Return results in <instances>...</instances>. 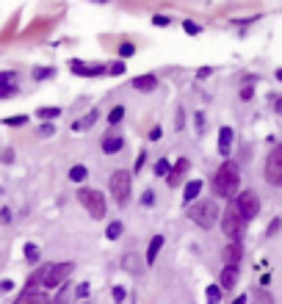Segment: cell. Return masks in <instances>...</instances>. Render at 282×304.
<instances>
[{"instance_id":"cell-1","label":"cell","mask_w":282,"mask_h":304,"mask_svg":"<svg viewBox=\"0 0 282 304\" xmlns=\"http://www.w3.org/2000/svg\"><path fill=\"white\" fill-rule=\"evenodd\" d=\"M238 185H241V174H238V166L232 161H224L213 174V191L216 196L221 199H232L238 194Z\"/></svg>"},{"instance_id":"cell-2","label":"cell","mask_w":282,"mask_h":304,"mask_svg":"<svg viewBox=\"0 0 282 304\" xmlns=\"http://www.w3.org/2000/svg\"><path fill=\"white\" fill-rule=\"evenodd\" d=\"M219 216H221L219 205L210 202V199H199V202L188 205V219H191L194 224H199L202 230H210V227H216Z\"/></svg>"},{"instance_id":"cell-3","label":"cell","mask_w":282,"mask_h":304,"mask_svg":"<svg viewBox=\"0 0 282 304\" xmlns=\"http://www.w3.org/2000/svg\"><path fill=\"white\" fill-rule=\"evenodd\" d=\"M130 183H133V174L127 169H119V172L111 174L108 188H111V196H114L116 205H127V199H130Z\"/></svg>"},{"instance_id":"cell-4","label":"cell","mask_w":282,"mask_h":304,"mask_svg":"<svg viewBox=\"0 0 282 304\" xmlns=\"http://www.w3.org/2000/svg\"><path fill=\"white\" fill-rule=\"evenodd\" d=\"M72 263H50L44 266V279H42V288L44 290H53V288H61L67 282V277L72 274Z\"/></svg>"},{"instance_id":"cell-5","label":"cell","mask_w":282,"mask_h":304,"mask_svg":"<svg viewBox=\"0 0 282 304\" xmlns=\"http://www.w3.org/2000/svg\"><path fill=\"white\" fill-rule=\"evenodd\" d=\"M78 199L91 213V219H103L105 216V196L97 188H78Z\"/></svg>"},{"instance_id":"cell-6","label":"cell","mask_w":282,"mask_h":304,"mask_svg":"<svg viewBox=\"0 0 282 304\" xmlns=\"http://www.w3.org/2000/svg\"><path fill=\"white\" fill-rule=\"evenodd\" d=\"M232 208L238 210V216H241L244 221H252L257 213H260V199H257V194H255V191H244V194H238V196H235Z\"/></svg>"},{"instance_id":"cell-7","label":"cell","mask_w":282,"mask_h":304,"mask_svg":"<svg viewBox=\"0 0 282 304\" xmlns=\"http://www.w3.org/2000/svg\"><path fill=\"white\" fill-rule=\"evenodd\" d=\"M244 227H246V221L238 216V210L232 208V202H230V208L224 210V216H221V230H224V235L230 238V241H241V235H244Z\"/></svg>"},{"instance_id":"cell-8","label":"cell","mask_w":282,"mask_h":304,"mask_svg":"<svg viewBox=\"0 0 282 304\" xmlns=\"http://www.w3.org/2000/svg\"><path fill=\"white\" fill-rule=\"evenodd\" d=\"M266 180L271 185H282V144H277L266 158Z\"/></svg>"},{"instance_id":"cell-9","label":"cell","mask_w":282,"mask_h":304,"mask_svg":"<svg viewBox=\"0 0 282 304\" xmlns=\"http://www.w3.org/2000/svg\"><path fill=\"white\" fill-rule=\"evenodd\" d=\"M241 257H244V246H241V241H230L224 249H221V260H224V266H238Z\"/></svg>"},{"instance_id":"cell-10","label":"cell","mask_w":282,"mask_h":304,"mask_svg":"<svg viewBox=\"0 0 282 304\" xmlns=\"http://www.w3.org/2000/svg\"><path fill=\"white\" fill-rule=\"evenodd\" d=\"M235 282H238V266H224V268H221L219 288H221V290H232Z\"/></svg>"},{"instance_id":"cell-11","label":"cell","mask_w":282,"mask_h":304,"mask_svg":"<svg viewBox=\"0 0 282 304\" xmlns=\"http://www.w3.org/2000/svg\"><path fill=\"white\" fill-rule=\"evenodd\" d=\"M130 86H133L136 91H144V94H147V91H155L158 78H155V75H138V78L130 80Z\"/></svg>"},{"instance_id":"cell-12","label":"cell","mask_w":282,"mask_h":304,"mask_svg":"<svg viewBox=\"0 0 282 304\" xmlns=\"http://www.w3.org/2000/svg\"><path fill=\"white\" fill-rule=\"evenodd\" d=\"M185 169H188V158H180V163L166 174V185H169V188H177V183H180V177L185 174Z\"/></svg>"},{"instance_id":"cell-13","label":"cell","mask_w":282,"mask_h":304,"mask_svg":"<svg viewBox=\"0 0 282 304\" xmlns=\"http://www.w3.org/2000/svg\"><path fill=\"white\" fill-rule=\"evenodd\" d=\"M100 147H103V152H108V155H111V152H119L122 147H125V138H122L119 133H108Z\"/></svg>"},{"instance_id":"cell-14","label":"cell","mask_w":282,"mask_h":304,"mask_svg":"<svg viewBox=\"0 0 282 304\" xmlns=\"http://www.w3.org/2000/svg\"><path fill=\"white\" fill-rule=\"evenodd\" d=\"M161 246H163V235H152L150 246H147V257H144V266H152L155 257L161 255Z\"/></svg>"},{"instance_id":"cell-15","label":"cell","mask_w":282,"mask_h":304,"mask_svg":"<svg viewBox=\"0 0 282 304\" xmlns=\"http://www.w3.org/2000/svg\"><path fill=\"white\" fill-rule=\"evenodd\" d=\"M199 191H202V180H188V185L183 191V202L194 205V202H197V196H199Z\"/></svg>"},{"instance_id":"cell-16","label":"cell","mask_w":282,"mask_h":304,"mask_svg":"<svg viewBox=\"0 0 282 304\" xmlns=\"http://www.w3.org/2000/svg\"><path fill=\"white\" fill-rule=\"evenodd\" d=\"M122 266H125V271H130V274L144 271V263H141V257L136 252H127L125 257H122Z\"/></svg>"},{"instance_id":"cell-17","label":"cell","mask_w":282,"mask_h":304,"mask_svg":"<svg viewBox=\"0 0 282 304\" xmlns=\"http://www.w3.org/2000/svg\"><path fill=\"white\" fill-rule=\"evenodd\" d=\"M230 147H232V127H221V133H219V152H221V158L230 155Z\"/></svg>"},{"instance_id":"cell-18","label":"cell","mask_w":282,"mask_h":304,"mask_svg":"<svg viewBox=\"0 0 282 304\" xmlns=\"http://www.w3.org/2000/svg\"><path fill=\"white\" fill-rule=\"evenodd\" d=\"M72 67H75V72H78V75H89V78L105 72V67H100V64H80V61H72Z\"/></svg>"},{"instance_id":"cell-19","label":"cell","mask_w":282,"mask_h":304,"mask_svg":"<svg viewBox=\"0 0 282 304\" xmlns=\"http://www.w3.org/2000/svg\"><path fill=\"white\" fill-rule=\"evenodd\" d=\"M14 304H50V296L47 293H25L22 290V296H17Z\"/></svg>"},{"instance_id":"cell-20","label":"cell","mask_w":282,"mask_h":304,"mask_svg":"<svg viewBox=\"0 0 282 304\" xmlns=\"http://www.w3.org/2000/svg\"><path fill=\"white\" fill-rule=\"evenodd\" d=\"M86 177H89V169H86L83 163H75V166L69 169V180H72V183H83Z\"/></svg>"},{"instance_id":"cell-21","label":"cell","mask_w":282,"mask_h":304,"mask_svg":"<svg viewBox=\"0 0 282 304\" xmlns=\"http://www.w3.org/2000/svg\"><path fill=\"white\" fill-rule=\"evenodd\" d=\"M122 230H125V227H122V221H111V224L105 227V238H108V241H116V238L122 235Z\"/></svg>"},{"instance_id":"cell-22","label":"cell","mask_w":282,"mask_h":304,"mask_svg":"<svg viewBox=\"0 0 282 304\" xmlns=\"http://www.w3.org/2000/svg\"><path fill=\"white\" fill-rule=\"evenodd\" d=\"M94 122H97V111H89V114H86L80 122H75L72 127H75V130H83V127H91Z\"/></svg>"},{"instance_id":"cell-23","label":"cell","mask_w":282,"mask_h":304,"mask_svg":"<svg viewBox=\"0 0 282 304\" xmlns=\"http://www.w3.org/2000/svg\"><path fill=\"white\" fill-rule=\"evenodd\" d=\"M122 119H125V105H116V108H111V114H108V125H119Z\"/></svg>"},{"instance_id":"cell-24","label":"cell","mask_w":282,"mask_h":304,"mask_svg":"<svg viewBox=\"0 0 282 304\" xmlns=\"http://www.w3.org/2000/svg\"><path fill=\"white\" fill-rule=\"evenodd\" d=\"M58 114H61V108H56V105H47V108H39L36 111L39 119H56Z\"/></svg>"},{"instance_id":"cell-25","label":"cell","mask_w":282,"mask_h":304,"mask_svg":"<svg viewBox=\"0 0 282 304\" xmlns=\"http://www.w3.org/2000/svg\"><path fill=\"white\" fill-rule=\"evenodd\" d=\"M221 296H224V290H221L219 285H210L208 288V304H219Z\"/></svg>"},{"instance_id":"cell-26","label":"cell","mask_w":282,"mask_h":304,"mask_svg":"<svg viewBox=\"0 0 282 304\" xmlns=\"http://www.w3.org/2000/svg\"><path fill=\"white\" fill-rule=\"evenodd\" d=\"M169 172H172V169H169V161H166V158H161V161L155 163V174H158V177H166Z\"/></svg>"},{"instance_id":"cell-27","label":"cell","mask_w":282,"mask_h":304,"mask_svg":"<svg viewBox=\"0 0 282 304\" xmlns=\"http://www.w3.org/2000/svg\"><path fill=\"white\" fill-rule=\"evenodd\" d=\"M17 94V86L14 83H0V100H6V97H14Z\"/></svg>"},{"instance_id":"cell-28","label":"cell","mask_w":282,"mask_h":304,"mask_svg":"<svg viewBox=\"0 0 282 304\" xmlns=\"http://www.w3.org/2000/svg\"><path fill=\"white\" fill-rule=\"evenodd\" d=\"M25 257H28L31 263L39 260V246H36V243H25Z\"/></svg>"},{"instance_id":"cell-29","label":"cell","mask_w":282,"mask_h":304,"mask_svg":"<svg viewBox=\"0 0 282 304\" xmlns=\"http://www.w3.org/2000/svg\"><path fill=\"white\" fill-rule=\"evenodd\" d=\"M141 205H144V208H152V205H155V191L147 188L144 194H141Z\"/></svg>"},{"instance_id":"cell-30","label":"cell","mask_w":282,"mask_h":304,"mask_svg":"<svg viewBox=\"0 0 282 304\" xmlns=\"http://www.w3.org/2000/svg\"><path fill=\"white\" fill-rule=\"evenodd\" d=\"M67 301H69V288L64 285V288L58 290V296H56V299H53L50 304H67Z\"/></svg>"},{"instance_id":"cell-31","label":"cell","mask_w":282,"mask_h":304,"mask_svg":"<svg viewBox=\"0 0 282 304\" xmlns=\"http://www.w3.org/2000/svg\"><path fill=\"white\" fill-rule=\"evenodd\" d=\"M194 127H197V133L205 130V114H202V111H197V114H194Z\"/></svg>"},{"instance_id":"cell-32","label":"cell","mask_w":282,"mask_h":304,"mask_svg":"<svg viewBox=\"0 0 282 304\" xmlns=\"http://www.w3.org/2000/svg\"><path fill=\"white\" fill-rule=\"evenodd\" d=\"M183 28H185L188 36H197V33H199V25H197L194 20H185V22H183Z\"/></svg>"},{"instance_id":"cell-33","label":"cell","mask_w":282,"mask_h":304,"mask_svg":"<svg viewBox=\"0 0 282 304\" xmlns=\"http://www.w3.org/2000/svg\"><path fill=\"white\" fill-rule=\"evenodd\" d=\"M105 72H111V75H122V72H125V64H122V61H114L111 67H105Z\"/></svg>"},{"instance_id":"cell-34","label":"cell","mask_w":282,"mask_h":304,"mask_svg":"<svg viewBox=\"0 0 282 304\" xmlns=\"http://www.w3.org/2000/svg\"><path fill=\"white\" fill-rule=\"evenodd\" d=\"M89 282H80L78 288H75V296H78V299H86V296H89Z\"/></svg>"},{"instance_id":"cell-35","label":"cell","mask_w":282,"mask_h":304,"mask_svg":"<svg viewBox=\"0 0 282 304\" xmlns=\"http://www.w3.org/2000/svg\"><path fill=\"white\" fill-rule=\"evenodd\" d=\"M125 296H127V293H125V288H122V285H116V288H114V301H116V304H122V301H125Z\"/></svg>"},{"instance_id":"cell-36","label":"cell","mask_w":282,"mask_h":304,"mask_svg":"<svg viewBox=\"0 0 282 304\" xmlns=\"http://www.w3.org/2000/svg\"><path fill=\"white\" fill-rule=\"evenodd\" d=\"M133 53H136V47H133V44H130V42H125V44H122V47H119V56H122V58H127V56H133Z\"/></svg>"},{"instance_id":"cell-37","label":"cell","mask_w":282,"mask_h":304,"mask_svg":"<svg viewBox=\"0 0 282 304\" xmlns=\"http://www.w3.org/2000/svg\"><path fill=\"white\" fill-rule=\"evenodd\" d=\"M183 125H185V116H183V108H177V114H174V127H177V130H183Z\"/></svg>"},{"instance_id":"cell-38","label":"cell","mask_w":282,"mask_h":304,"mask_svg":"<svg viewBox=\"0 0 282 304\" xmlns=\"http://www.w3.org/2000/svg\"><path fill=\"white\" fill-rule=\"evenodd\" d=\"M257 304H274L271 296L266 293V290H257Z\"/></svg>"},{"instance_id":"cell-39","label":"cell","mask_w":282,"mask_h":304,"mask_svg":"<svg viewBox=\"0 0 282 304\" xmlns=\"http://www.w3.org/2000/svg\"><path fill=\"white\" fill-rule=\"evenodd\" d=\"M25 116H14V119H6V125H11V127H20V125H25Z\"/></svg>"},{"instance_id":"cell-40","label":"cell","mask_w":282,"mask_h":304,"mask_svg":"<svg viewBox=\"0 0 282 304\" xmlns=\"http://www.w3.org/2000/svg\"><path fill=\"white\" fill-rule=\"evenodd\" d=\"M161 136H163V130H161V127L155 125V127H152V130H150V136H147V138H150V141H158V138H161Z\"/></svg>"},{"instance_id":"cell-41","label":"cell","mask_w":282,"mask_h":304,"mask_svg":"<svg viewBox=\"0 0 282 304\" xmlns=\"http://www.w3.org/2000/svg\"><path fill=\"white\" fill-rule=\"evenodd\" d=\"M9 290H14V282H11V279H3V282H0V293H9Z\"/></svg>"},{"instance_id":"cell-42","label":"cell","mask_w":282,"mask_h":304,"mask_svg":"<svg viewBox=\"0 0 282 304\" xmlns=\"http://www.w3.org/2000/svg\"><path fill=\"white\" fill-rule=\"evenodd\" d=\"M9 221H11V210L3 208V210H0V224H9Z\"/></svg>"},{"instance_id":"cell-43","label":"cell","mask_w":282,"mask_h":304,"mask_svg":"<svg viewBox=\"0 0 282 304\" xmlns=\"http://www.w3.org/2000/svg\"><path fill=\"white\" fill-rule=\"evenodd\" d=\"M252 94H255L252 86H244V89H241V100H252Z\"/></svg>"},{"instance_id":"cell-44","label":"cell","mask_w":282,"mask_h":304,"mask_svg":"<svg viewBox=\"0 0 282 304\" xmlns=\"http://www.w3.org/2000/svg\"><path fill=\"white\" fill-rule=\"evenodd\" d=\"M50 69H36V72H33V78H36V80H42V78H50Z\"/></svg>"},{"instance_id":"cell-45","label":"cell","mask_w":282,"mask_h":304,"mask_svg":"<svg viewBox=\"0 0 282 304\" xmlns=\"http://www.w3.org/2000/svg\"><path fill=\"white\" fill-rule=\"evenodd\" d=\"M279 227H282V221H279V219H274V221H271V227H268V235H274V232H279Z\"/></svg>"},{"instance_id":"cell-46","label":"cell","mask_w":282,"mask_h":304,"mask_svg":"<svg viewBox=\"0 0 282 304\" xmlns=\"http://www.w3.org/2000/svg\"><path fill=\"white\" fill-rule=\"evenodd\" d=\"M152 22H155V25H169V22H172V20H169V17H163V14H158L155 20H152Z\"/></svg>"},{"instance_id":"cell-47","label":"cell","mask_w":282,"mask_h":304,"mask_svg":"<svg viewBox=\"0 0 282 304\" xmlns=\"http://www.w3.org/2000/svg\"><path fill=\"white\" fill-rule=\"evenodd\" d=\"M39 136H53V125H42V130H39Z\"/></svg>"},{"instance_id":"cell-48","label":"cell","mask_w":282,"mask_h":304,"mask_svg":"<svg viewBox=\"0 0 282 304\" xmlns=\"http://www.w3.org/2000/svg\"><path fill=\"white\" fill-rule=\"evenodd\" d=\"M274 111H277V114L282 116V97H277V100H274Z\"/></svg>"},{"instance_id":"cell-49","label":"cell","mask_w":282,"mask_h":304,"mask_svg":"<svg viewBox=\"0 0 282 304\" xmlns=\"http://www.w3.org/2000/svg\"><path fill=\"white\" fill-rule=\"evenodd\" d=\"M3 161H6V163H11V161H14V155H11V149H6V152H3Z\"/></svg>"},{"instance_id":"cell-50","label":"cell","mask_w":282,"mask_h":304,"mask_svg":"<svg viewBox=\"0 0 282 304\" xmlns=\"http://www.w3.org/2000/svg\"><path fill=\"white\" fill-rule=\"evenodd\" d=\"M232 304H246V296H238V299H235Z\"/></svg>"},{"instance_id":"cell-51","label":"cell","mask_w":282,"mask_h":304,"mask_svg":"<svg viewBox=\"0 0 282 304\" xmlns=\"http://www.w3.org/2000/svg\"><path fill=\"white\" fill-rule=\"evenodd\" d=\"M277 80H282V69H277Z\"/></svg>"}]
</instances>
